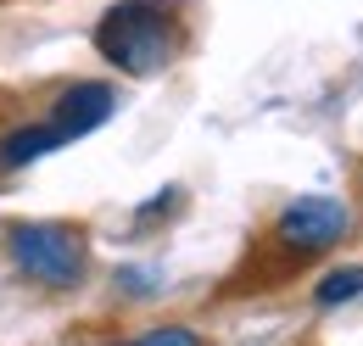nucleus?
I'll list each match as a JSON object with an SVG mask.
<instances>
[{
	"label": "nucleus",
	"mask_w": 363,
	"mask_h": 346,
	"mask_svg": "<svg viewBox=\"0 0 363 346\" xmlns=\"http://www.w3.org/2000/svg\"><path fill=\"white\" fill-rule=\"evenodd\" d=\"M95 50H101L118 73L151 79V73H162V67L174 62V50H179V17H174V6H162V0H123V6H112V11L95 23Z\"/></svg>",
	"instance_id": "nucleus-1"
},
{
	"label": "nucleus",
	"mask_w": 363,
	"mask_h": 346,
	"mask_svg": "<svg viewBox=\"0 0 363 346\" xmlns=\"http://www.w3.org/2000/svg\"><path fill=\"white\" fill-rule=\"evenodd\" d=\"M6 252H11V262H17L28 279L56 285V291L79 285V279H84V262H90L84 235L67 229V223H11Z\"/></svg>",
	"instance_id": "nucleus-2"
},
{
	"label": "nucleus",
	"mask_w": 363,
	"mask_h": 346,
	"mask_svg": "<svg viewBox=\"0 0 363 346\" xmlns=\"http://www.w3.org/2000/svg\"><path fill=\"white\" fill-rule=\"evenodd\" d=\"M347 229H352V207L335 201V196H296L285 213L274 218V235L291 252H330Z\"/></svg>",
	"instance_id": "nucleus-3"
},
{
	"label": "nucleus",
	"mask_w": 363,
	"mask_h": 346,
	"mask_svg": "<svg viewBox=\"0 0 363 346\" xmlns=\"http://www.w3.org/2000/svg\"><path fill=\"white\" fill-rule=\"evenodd\" d=\"M112 112H118V95H112L106 84H73L62 101H56V118H50V123L67 134V140H79V134L101 129Z\"/></svg>",
	"instance_id": "nucleus-4"
},
{
	"label": "nucleus",
	"mask_w": 363,
	"mask_h": 346,
	"mask_svg": "<svg viewBox=\"0 0 363 346\" xmlns=\"http://www.w3.org/2000/svg\"><path fill=\"white\" fill-rule=\"evenodd\" d=\"M56 145H67V134L56 129V123L11 129L6 140H0V162H6V168H23V162H40V157H45V151H56Z\"/></svg>",
	"instance_id": "nucleus-5"
},
{
	"label": "nucleus",
	"mask_w": 363,
	"mask_h": 346,
	"mask_svg": "<svg viewBox=\"0 0 363 346\" xmlns=\"http://www.w3.org/2000/svg\"><path fill=\"white\" fill-rule=\"evenodd\" d=\"M352 296H363V262L324 274V279H318V291H313L318 307H341V302H352Z\"/></svg>",
	"instance_id": "nucleus-6"
},
{
	"label": "nucleus",
	"mask_w": 363,
	"mask_h": 346,
	"mask_svg": "<svg viewBox=\"0 0 363 346\" xmlns=\"http://www.w3.org/2000/svg\"><path fill=\"white\" fill-rule=\"evenodd\" d=\"M140 346H196V330H179V324H162V330H145Z\"/></svg>",
	"instance_id": "nucleus-7"
}]
</instances>
